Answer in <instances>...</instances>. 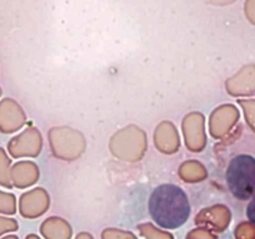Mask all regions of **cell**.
Returning a JSON list of instances; mask_svg holds the SVG:
<instances>
[{"label": "cell", "instance_id": "cell-1", "mask_svg": "<svg viewBox=\"0 0 255 239\" xmlns=\"http://www.w3.org/2000/svg\"><path fill=\"white\" fill-rule=\"evenodd\" d=\"M148 212L154 223L163 229L183 226L191 214V204L186 192L176 184H161L152 192Z\"/></svg>", "mask_w": 255, "mask_h": 239}, {"label": "cell", "instance_id": "cell-2", "mask_svg": "<svg viewBox=\"0 0 255 239\" xmlns=\"http://www.w3.org/2000/svg\"><path fill=\"white\" fill-rule=\"evenodd\" d=\"M227 184L236 198L248 201L255 197V158L249 154L236 156L227 169Z\"/></svg>", "mask_w": 255, "mask_h": 239}, {"label": "cell", "instance_id": "cell-3", "mask_svg": "<svg viewBox=\"0 0 255 239\" xmlns=\"http://www.w3.org/2000/svg\"><path fill=\"white\" fill-rule=\"evenodd\" d=\"M16 115L14 110L10 107L7 100L0 102V131L10 132L14 128V124L11 123V120L16 121Z\"/></svg>", "mask_w": 255, "mask_h": 239}, {"label": "cell", "instance_id": "cell-4", "mask_svg": "<svg viewBox=\"0 0 255 239\" xmlns=\"http://www.w3.org/2000/svg\"><path fill=\"white\" fill-rule=\"evenodd\" d=\"M15 212L14 197L11 194L0 192V213L12 214Z\"/></svg>", "mask_w": 255, "mask_h": 239}, {"label": "cell", "instance_id": "cell-5", "mask_svg": "<svg viewBox=\"0 0 255 239\" xmlns=\"http://www.w3.org/2000/svg\"><path fill=\"white\" fill-rule=\"evenodd\" d=\"M236 236L238 239H255V224L243 223L237 228Z\"/></svg>", "mask_w": 255, "mask_h": 239}, {"label": "cell", "instance_id": "cell-6", "mask_svg": "<svg viewBox=\"0 0 255 239\" xmlns=\"http://www.w3.org/2000/svg\"><path fill=\"white\" fill-rule=\"evenodd\" d=\"M7 166H9V161L5 157L2 149L0 148V184H5V186H9V183H7Z\"/></svg>", "mask_w": 255, "mask_h": 239}, {"label": "cell", "instance_id": "cell-7", "mask_svg": "<svg viewBox=\"0 0 255 239\" xmlns=\"http://www.w3.org/2000/svg\"><path fill=\"white\" fill-rule=\"evenodd\" d=\"M16 229H17V223L14 221V219L2 218V217H0V236L4 233H7V232L16 231Z\"/></svg>", "mask_w": 255, "mask_h": 239}, {"label": "cell", "instance_id": "cell-8", "mask_svg": "<svg viewBox=\"0 0 255 239\" xmlns=\"http://www.w3.org/2000/svg\"><path fill=\"white\" fill-rule=\"evenodd\" d=\"M105 239H133L126 233H117V232H107L104 234Z\"/></svg>", "mask_w": 255, "mask_h": 239}, {"label": "cell", "instance_id": "cell-9", "mask_svg": "<svg viewBox=\"0 0 255 239\" xmlns=\"http://www.w3.org/2000/svg\"><path fill=\"white\" fill-rule=\"evenodd\" d=\"M247 217L252 223L255 224V197L251 201L248 208H247Z\"/></svg>", "mask_w": 255, "mask_h": 239}, {"label": "cell", "instance_id": "cell-10", "mask_svg": "<svg viewBox=\"0 0 255 239\" xmlns=\"http://www.w3.org/2000/svg\"><path fill=\"white\" fill-rule=\"evenodd\" d=\"M191 239H214L213 237H211L209 234L206 233H194L192 234Z\"/></svg>", "mask_w": 255, "mask_h": 239}, {"label": "cell", "instance_id": "cell-11", "mask_svg": "<svg viewBox=\"0 0 255 239\" xmlns=\"http://www.w3.org/2000/svg\"><path fill=\"white\" fill-rule=\"evenodd\" d=\"M248 10H249V11H253V10H255V0H249V1H248ZM251 17H252V21L255 22V11L252 12Z\"/></svg>", "mask_w": 255, "mask_h": 239}, {"label": "cell", "instance_id": "cell-12", "mask_svg": "<svg viewBox=\"0 0 255 239\" xmlns=\"http://www.w3.org/2000/svg\"><path fill=\"white\" fill-rule=\"evenodd\" d=\"M77 239H91V237H87V236H81V237H80V238H77Z\"/></svg>", "mask_w": 255, "mask_h": 239}, {"label": "cell", "instance_id": "cell-13", "mask_svg": "<svg viewBox=\"0 0 255 239\" xmlns=\"http://www.w3.org/2000/svg\"><path fill=\"white\" fill-rule=\"evenodd\" d=\"M26 239H39V238H37V237H35V236H27Z\"/></svg>", "mask_w": 255, "mask_h": 239}, {"label": "cell", "instance_id": "cell-14", "mask_svg": "<svg viewBox=\"0 0 255 239\" xmlns=\"http://www.w3.org/2000/svg\"><path fill=\"white\" fill-rule=\"evenodd\" d=\"M2 239H17V238L14 236H10V237H5V238H2Z\"/></svg>", "mask_w": 255, "mask_h": 239}, {"label": "cell", "instance_id": "cell-15", "mask_svg": "<svg viewBox=\"0 0 255 239\" xmlns=\"http://www.w3.org/2000/svg\"><path fill=\"white\" fill-rule=\"evenodd\" d=\"M0 94H1V90H0Z\"/></svg>", "mask_w": 255, "mask_h": 239}]
</instances>
